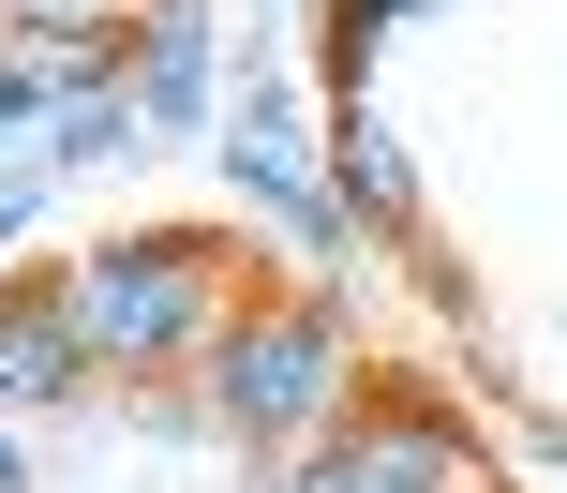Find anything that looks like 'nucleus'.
Instances as JSON below:
<instances>
[{"mask_svg": "<svg viewBox=\"0 0 567 493\" xmlns=\"http://www.w3.org/2000/svg\"><path fill=\"white\" fill-rule=\"evenodd\" d=\"M90 374H195V345L239 315V225H105L45 269Z\"/></svg>", "mask_w": 567, "mask_h": 493, "instance_id": "f257e3e1", "label": "nucleus"}, {"mask_svg": "<svg viewBox=\"0 0 567 493\" xmlns=\"http://www.w3.org/2000/svg\"><path fill=\"white\" fill-rule=\"evenodd\" d=\"M195 404L225 449L255 464H299L343 404H359V329H343L329 285H239V315L195 345Z\"/></svg>", "mask_w": 567, "mask_h": 493, "instance_id": "f03ea898", "label": "nucleus"}, {"mask_svg": "<svg viewBox=\"0 0 567 493\" xmlns=\"http://www.w3.org/2000/svg\"><path fill=\"white\" fill-rule=\"evenodd\" d=\"M225 195L255 209V225H284L299 255H359V225H343V195H329V120L299 105V75H284V45H255L239 60V105H225Z\"/></svg>", "mask_w": 567, "mask_h": 493, "instance_id": "7ed1b4c3", "label": "nucleus"}, {"mask_svg": "<svg viewBox=\"0 0 567 493\" xmlns=\"http://www.w3.org/2000/svg\"><path fill=\"white\" fill-rule=\"evenodd\" d=\"M284 493H493V464H478V434H463L433 389H359V404L284 464Z\"/></svg>", "mask_w": 567, "mask_h": 493, "instance_id": "20e7f679", "label": "nucleus"}, {"mask_svg": "<svg viewBox=\"0 0 567 493\" xmlns=\"http://www.w3.org/2000/svg\"><path fill=\"white\" fill-rule=\"evenodd\" d=\"M120 90H135V135H225V30H209V0H135V30H120Z\"/></svg>", "mask_w": 567, "mask_h": 493, "instance_id": "39448f33", "label": "nucleus"}, {"mask_svg": "<svg viewBox=\"0 0 567 493\" xmlns=\"http://www.w3.org/2000/svg\"><path fill=\"white\" fill-rule=\"evenodd\" d=\"M329 195H343L359 239H419V150H403V120L373 105V90L329 105Z\"/></svg>", "mask_w": 567, "mask_h": 493, "instance_id": "423d86ee", "label": "nucleus"}, {"mask_svg": "<svg viewBox=\"0 0 567 493\" xmlns=\"http://www.w3.org/2000/svg\"><path fill=\"white\" fill-rule=\"evenodd\" d=\"M75 389H90V359H75V329H60L45 269L0 285V419H45V404H75Z\"/></svg>", "mask_w": 567, "mask_h": 493, "instance_id": "0eeeda50", "label": "nucleus"}, {"mask_svg": "<svg viewBox=\"0 0 567 493\" xmlns=\"http://www.w3.org/2000/svg\"><path fill=\"white\" fill-rule=\"evenodd\" d=\"M135 150H150V135H135V90L105 75V90H75V105H45L30 165H45V179H105V165H135Z\"/></svg>", "mask_w": 567, "mask_h": 493, "instance_id": "6e6552de", "label": "nucleus"}, {"mask_svg": "<svg viewBox=\"0 0 567 493\" xmlns=\"http://www.w3.org/2000/svg\"><path fill=\"white\" fill-rule=\"evenodd\" d=\"M373 45H389L373 0H313V75H329V105H343V90H373Z\"/></svg>", "mask_w": 567, "mask_h": 493, "instance_id": "1a4fd4ad", "label": "nucleus"}, {"mask_svg": "<svg viewBox=\"0 0 567 493\" xmlns=\"http://www.w3.org/2000/svg\"><path fill=\"white\" fill-rule=\"evenodd\" d=\"M0 30H75V45H120L135 0H0Z\"/></svg>", "mask_w": 567, "mask_h": 493, "instance_id": "9d476101", "label": "nucleus"}, {"mask_svg": "<svg viewBox=\"0 0 567 493\" xmlns=\"http://www.w3.org/2000/svg\"><path fill=\"white\" fill-rule=\"evenodd\" d=\"M0 493H30V434H16V419H0Z\"/></svg>", "mask_w": 567, "mask_h": 493, "instance_id": "9b49d317", "label": "nucleus"}, {"mask_svg": "<svg viewBox=\"0 0 567 493\" xmlns=\"http://www.w3.org/2000/svg\"><path fill=\"white\" fill-rule=\"evenodd\" d=\"M373 16H389V30H403V16H449V0H373Z\"/></svg>", "mask_w": 567, "mask_h": 493, "instance_id": "f8f14e48", "label": "nucleus"}]
</instances>
